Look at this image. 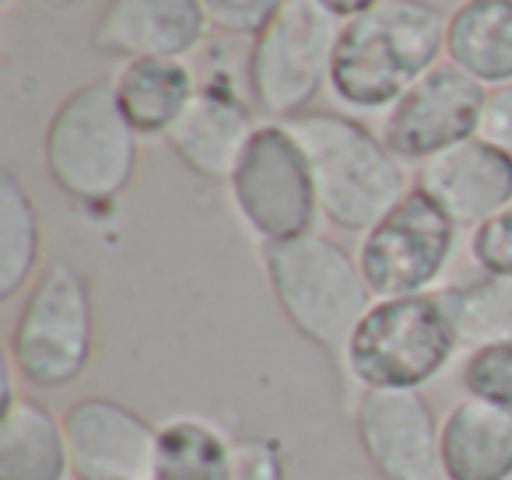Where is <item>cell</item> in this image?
<instances>
[{"label":"cell","mask_w":512,"mask_h":480,"mask_svg":"<svg viewBox=\"0 0 512 480\" xmlns=\"http://www.w3.org/2000/svg\"><path fill=\"white\" fill-rule=\"evenodd\" d=\"M446 18L428 0H383L348 18L330 67L337 102L358 113L390 109L446 57Z\"/></svg>","instance_id":"obj_1"},{"label":"cell","mask_w":512,"mask_h":480,"mask_svg":"<svg viewBox=\"0 0 512 480\" xmlns=\"http://www.w3.org/2000/svg\"><path fill=\"white\" fill-rule=\"evenodd\" d=\"M285 127L306 151L320 214L341 232L365 235L414 190L404 162L355 116L309 109Z\"/></svg>","instance_id":"obj_2"},{"label":"cell","mask_w":512,"mask_h":480,"mask_svg":"<svg viewBox=\"0 0 512 480\" xmlns=\"http://www.w3.org/2000/svg\"><path fill=\"white\" fill-rule=\"evenodd\" d=\"M260 256L288 323L344 368L351 333L376 302L358 267V256L323 232L288 242H264Z\"/></svg>","instance_id":"obj_3"},{"label":"cell","mask_w":512,"mask_h":480,"mask_svg":"<svg viewBox=\"0 0 512 480\" xmlns=\"http://www.w3.org/2000/svg\"><path fill=\"white\" fill-rule=\"evenodd\" d=\"M43 162L50 179L81 204H109L137 176L141 137L127 123L109 78L74 88L46 123Z\"/></svg>","instance_id":"obj_4"},{"label":"cell","mask_w":512,"mask_h":480,"mask_svg":"<svg viewBox=\"0 0 512 480\" xmlns=\"http://www.w3.org/2000/svg\"><path fill=\"white\" fill-rule=\"evenodd\" d=\"M460 340L442 291L376 298L351 333L341 372L365 389H421L439 379Z\"/></svg>","instance_id":"obj_5"},{"label":"cell","mask_w":512,"mask_h":480,"mask_svg":"<svg viewBox=\"0 0 512 480\" xmlns=\"http://www.w3.org/2000/svg\"><path fill=\"white\" fill-rule=\"evenodd\" d=\"M95 354V298L71 260H53L25 291L11 330V368L36 389H64L85 375Z\"/></svg>","instance_id":"obj_6"},{"label":"cell","mask_w":512,"mask_h":480,"mask_svg":"<svg viewBox=\"0 0 512 480\" xmlns=\"http://www.w3.org/2000/svg\"><path fill=\"white\" fill-rule=\"evenodd\" d=\"M341 25L320 0H285L249 50L246 85L253 106L278 123L309 113V102L330 85Z\"/></svg>","instance_id":"obj_7"},{"label":"cell","mask_w":512,"mask_h":480,"mask_svg":"<svg viewBox=\"0 0 512 480\" xmlns=\"http://www.w3.org/2000/svg\"><path fill=\"white\" fill-rule=\"evenodd\" d=\"M228 193L260 246L316 232L320 197L313 172L285 123H260L253 130L228 176Z\"/></svg>","instance_id":"obj_8"},{"label":"cell","mask_w":512,"mask_h":480,"mask_svg":"<svg viewBox=\"0 0 512 480\" xmlns=\"http://www.w3.org/2000/svg\"><path fill=\"white\" fill-rule=\"evenodd\" d=\"M456 253V225L414 186L358 242V267L376 298L425 295Z\"/></svg>","instance_id":"obj_9"},{"label":"cell","mask_w":512,"mask_h":480,"mask_svg":"<svg viewBox=\"0 0 512 480\" xmlns=\"http://www.w3.org/2000/svg\"><path fill=\"white\" fill-rule=\"evenodd\" d=\"M488 88L439 60L428 74H421L383 120V141L400 162H428L439 151L477 137L481 106Z\"/></svg>","instance_id":"obj_10"},{"label":"cell","mask_w":512,"mask_h":480,"mask_svg":"<svg viewBox=\"0 0 512 480\" xmlns=\"http://www.w3.org/2000/svg\"><path fill=\"white\" fill-rule=\"evenodd\" d=\"M355 431L383 480H446L442 421L418 389H365L355 403Z\"/></svg>","instance_id":"obj_11"},{"label":"cell","mask_w":512,"mask_h":480,"mask_svg":"<svg viewBox=\"0 0 512 480\" xmlns=\"http://www.w3.org/2000/svg\"><path fill=\"white\" fill-rule=\"evenodd\" d=\"M60 421L74 480H151L158 424L144 421L127 403L85 396Z\"/></svg>","instance_id":"obj_12"},{"label":"cell","mask_w":512,"mask_h":480,"mask_svg":"<svg viewBox=\"0 0 512 480\" xmlns=\"http://www.w3.org/2000/svg\"><path fill=\"white\" fill-rule=\"evenodd\" d=\"M418 190L456 228H477L512 204V158L481 137L439 151L418 165Z\"/></svg>","instance_id":"obj_13"},{"label":"cell","mask_w":512,"mask_h":480,"mask_svg":"<svg viewBox=\"0 0 512 480\" xmlns=\"http://www.w3.org/2000/svg\"><path fill=\"white\" fill-rule=\"evenodd\" d=\"M253 99L235 92L221 78L204 81L179 116V123L169 130V144L186 169L197 176L214 179V183H228L235 162H239L242 148L253 137Z\"/></svg>","instance_id":"obj_14"},{"label":"cell","mask_w":512,"mask_h":480,"mask_svg":"<svg viewBox=\"0 0 512 480\" xmlns=\"http://www.w3.org/2000/svg\"><path fill=\"white\" fill-rule=\"evenodd\" d=\"M200 0H109L95 25V46L116 57L183 60L207 36Z\"/></svg>","instance_id":"obj_15"},{"label":"cell","mask_w":512,"mask_h":480,"mask_svg":"<svg viewBox=\"0 0 512 480\" xmlns=\"http://www.w3.org/2000/svg\"><path fill=\"white\" fill-rule=\"evenodd\" d=\"M446 480H512V414L498 403L463 396L442 417Z\"/></svg>","instance_id":"obj_16"},{"label":"cell","mask_w":512,"mask_h":480,"mask_svg":"<svg viewBox=\"0 0 512 480\" xmlns=\"http://www.w3.org/2000/svg\"><path fill=\"white\" fill-rule=\"evenodd\" d=\"M113 88L137 137H169L200 85L183 60L137 57L116 71Z\"/></svg>","instance_id":"obj_17"},{"label":"cell","mask_w":512,"mask_h":480,"mask_svg":"<svg viewBox=\"0 0 512 480\" xmlns=\"http://www.w3.org/2000/svg\"><path fill=\"white\" fill-rule=\"evenodd\" d=\"M64 421L50 414L39 400L8 389L4 417H0V480H67Z\"/></svg>","instance_id":"obj_18"},{"label":"cell","mask_w":512,"mask_h":480,"mask_svg":"<svg viewBox=\"0 0 512 480\" xmlns=\"http://www.w3.org/2000/svg\"><path fill=\"white\" fill-rule=\"evenodd\" d=\"M446 60L484 88L512 85V0H463L453 8Z\"/></svg>","instance_id":"obj_19"},{"label":"cell","mask_w":512,"mask_h":480,"mask_svg":"<svg viewBox=\"0 0 512 480\" xmlns=\"http://www.w3.org/2000/svg\"><path fill=\"white\" fill-rule=\"evenodd\" d=\"M232 466L235 438L207 417L179 414L158 424L151 480H232Z\"/></svg>","instance_id":"obj_20"},{"label":"cell","mask_w":512,"mask_h":480,"mask_svg":"<svg viewBox=\"0 0 512 480\" xmlns=\"http://www.w3.org/2000/svg\"><path fill=\"white\" fill-rule=\"evenodd\" d=\"M43 225L15 169L0 172V298L11 302L39 277Z\"/></svg>","instance_id":"obj_21"},{"label":"cell","mask_w":512,"mask_h":480,"mask_svg":"<svg viewBox=\"0 0 512 480\" xmlns=\"http://www.w3.org/2000/svg\"><path fill=\"white\" fill-rule=\"evenodd\" d=\"M442 298L463 340L491 344V340L512 337V281L484 274L477 281L442 288Z\"/></svg>","instance_id":"obj_22"},{"label":"cell","mask_w":512,"mask_h":480,"mask_svg":"<svg viewBox=\"0 0 512 480\" xmlns=\"http://www.w3.org/2000/svg\"><path fill=\"white\" fill-rule=\"evenodd\" d=\"M460 382L467 396L498 403L512 414V337L477 344L463 361Z\"/></svg>","instance_id":"obj_23"},{"label":"cell","mask_w":512,"mask_h":480,"mask_svg":"<svg viewBox=\"0 0 512 480\" xmlns=\"http://www.w3.org/2000/svg\"><path fill=\"white\" fill-rule=\"evenodd\" d=\"M200 8L211 29L256 39L285 8V0H200Z\"/></svg>","instance_id":"obj_24"},{"label":"cell","mask_w":512,"mask_h":480,"mask_svg":"<svg viewBox=\"0 0 512 480\" xmlns=\"http://www.w3.org/2000/svg\"><path fill=\"white\" fill-rule=\"evenodd\" d=\"M470 256L484 274L512 281V204L474 228Z\"/></svg>","instance_id":"obj_25"},{"label":"cell","mask_w":512,"mask_h":480,"mask_svg":"<svg viewBox=\"0 0 512 480\" xmlns=\"http://www.w3.org/2000/svg\"><path fill=\"white\" fill-rule=\"evenodd\" d=\"M232 480H288L281 445L260 435H239L235 438Z\"/></svg>","instance_id":"obj_26"},{"label":"cell","mask_w":512,"mask_h":480,"mask_svg":"<svg viewBox=\"0 0 512 480\" xmlns=\"http://www.w3.org/2000/svg\"><path fill=\"white\" fill-rule=\"evenodd\" d=\"M477 137L512 158V85L488 88L481 106V123H477Z\"/></svg>","instance_id":"obj_27"},{"label":"cell","mask_w":512,"mask_h":480,"mask_svg":"<svg viewBox=\"0 0 512 480\" xmlns=\"http://www.w3.org/2000/svg\"><path fill=\"white\" fill-rule=\"evenodd\" d=\"M320 4H323V8H327L334 18L348 22V18H358V15H365V11H372L376 4H383V0H320Z\"/></svg>","instance_id":"obj_28"},{"label":"cell","mask_w":512,"mask_h":480,"mask_svg":"<svg viewBox=\"0 0 512 480\" xmlns=\"http://www.w3.org/2000/svg\"><path fill=\"white\" fill-rule=\"evenodd\" d=\"M4 4H11V0H4Z\"/></svg>","instance_id":"obj_29"}]
</instances>
